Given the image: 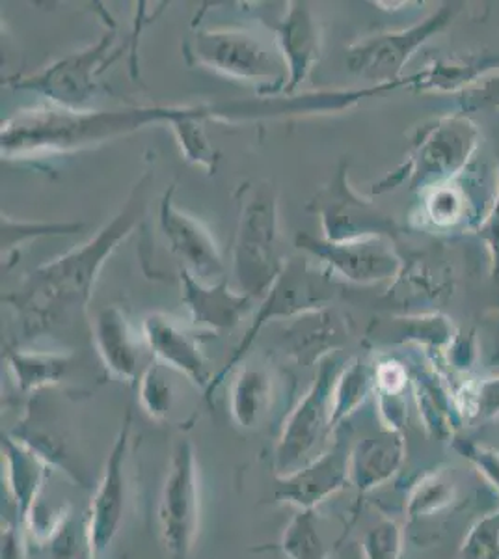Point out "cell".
<instances>
[{
  "label": "cell",
  "mask_w": 499,
  "mask_h": 559,
  "mask_svg": "<svg viewBox=\"0 0 499 559\" xmlns=\"http://www.w3.org/2000/svg\"><path fill=\"white\" fill-rule=\"evenodd\" d=\"M406 459L403 432L382 429L377 435L360 439L351 445V485L358 496L388 484L397 474Z\"/></svg>",
  "instance_id": "cell-8"
},
{
  "label": "cell",
  "mask_w": 499,
  "mask_h": 559,
  "mask_svg": "<svg viewBox=\"0 0 499 559\" xmlns=\"http://www.w3.org/2000/svg\"><path fill=\"white\" fill-rule=\"evenodd\" d=\"M12 437L44 459L51 471L68 477L71 484L81 487L92 484L86 455L81 452L79 440L70 427H63L60 419L31 411Z\"/></svg>",
  "instance_id": "cell-7"
},
{
  "label": "cell",
  "mask_w": 499,
  "mask_h": 559,
  "mask_svg": "<svg viewBox=\"0 0 499 559\" xmlns=\"http://www.w3.org/2000/svg\"><path fill=\"white\" fill-rule=\"evenodd\" d=\"M280 502L297 509H317L351 485V445L335 442L289 476L276 477Z\"/></svg>",
  "instance_id": "cell-5"
},
{
  "label": "cell",
  "mask_w": 499,
  "mask_h": 559,
  "mask_svg": "<svg viewBox=\"0 0 499 559\" xmlns=\"http://www.w3.org/2000/svg\"><path fill=\"white\" fill-rule=\"evenodd\" d=\"M335 368L323 366L310 392L304 395L298 407L285 421L278 444L274 450L276 477H285L300 471L304 464L323 453L321 450L332 426V395H334Z\"/></svg>",
  "instance_id": "cell-2"
},
{
  "label": "cell",
  "mask_w": 499,
  "mask_h": 559,
  "mask_svg": "<svg viewBox=\"0 0 499 559\" xmlns=\"http://www.w3.org/2000/svg\"><path fill=\"white\" fill-rule=\"evenodd\" d=\"M369 384H371V377L361 362L354 364L353 368H348L342 377H337L334 395H332L334 429L342 426L343 419L348 418L366 401Z\"/></svg>",
  "instance_id": "cell-20"
},
{
  "label": "cell",
  "mask_w": 499,
  "mask_h": 559,
  "mask_svg": "<svg viewBox=\"0 0 499 559\" xmlns=\"http://www.w3.org/2000/svg\"><path fill=\"white\" fill-rule=\"evenodd\" d=\"M0 559H31L25 527L17 522H4L0 534Z\"/></svg>",
  "instance_id": "cell-30"
},
{
  "label": "cell",
  "mask_w": 499,
  "mask_h": 559,
  "mask_svg": "<svg viewBox=\"0 0 499 559\" xmlns=\"http://www.w3.org/2000/svg\"><path fill=\"white\" fill-rule=\"evenodd\" d=\"M202 55L211 64L221 66V70L229 71L235 75L261 76L274 73V64L266 57V52L261 51L260 45L252 44L248 39L213 36L205 39Z\"/></svg>",
  "instance_id": "cell-12"
},
{
  "label": "cell",
  "mask_w": 499,
  "mask_h": 559,
  "mask_svg": "<svg viewBox=\"0 0 499 559\" xmlns=\"http://www.w3.org/2000/svg\"><path fill=\"white\" fill-rule=\"evenodd\" d=\"M200 466L194 445L183 439L171 450L168 474L157 503L158 535L171 559H190L200 537Z\"/></svg>",
  "instance_id": "cell-1"
},
{
  "label": "cell",
  "mask_w": 499,
  "mask_h": 559,
  "mask_svg": "<svg viewBox=\"0 0 499 559\" xmlns=\"http://www.w3.org/2000/svg\"><path fill=\"white\" fill-rule=\"evenodd\" d=\"M477 234H479L480 241L487 245L488 255H490V273L499 286V189L494 197L490 210L485 213L483 221L477 226Z\"/></svg>",
  "instance_id": "cell-28"
},
{
  "label": "cell",
  "mask_w": 499,
  "mask_h": 559,
  "mask_svg": "<svg viewBox=\"0 0 499 559\" xmlns=\"http://www.w3.org/2000/svg\"><path fill=\"white\" fill-rule=\"evenodd\" d=\"M468 200V192L462 189L459 178L435 185L430 187L425 200V215L435 228H456L461 224H466V216H470Z\"/></svg>",
  "instance_id": "cell-17"
},
{
  "label": "cell",
  "mask_w": 499,
  "mask_h": 559,
  "mask_svg": "<svg viewBox=\"0 0 499 559\" xmlns=\"http://www.w3.org/2000/svg\"><path fill=\"white\" fill-rule=\"evenodd\" d=\"M165 221L166 229H168L166 234L171 237V241L181 254L187 255L194 263L200 261V265L218 267V260L215 258L213 248L209 247L205 237L200 234V229H197L194 224H190L181 216H170V218L165 216Z\"/></svg>",
  "instance_id": "cell-24"
},
{
  "label": "cell",
  "mask_w": 499,
  "mask_h": 559,
  "mask_svg": "<svg viewBox=\"0 0 499 559\" xmlns=\"http://www.w3.org/2000/svg\"><path fill=\"white\" fill-rule=\"evenodd\" d=\"M459 559H499V508L470 527L459 548Z\"/></svg>",
  "instance_id": "cell-23"
},
{
  "label": "cell",
  "mask_w": 499,
  "mask_h": 559,
  "mask_svg": "<svg viewBox=\"0 0 499 559\" xmlns=\"http://www.w3.org/2000/svg\"><path fill=\"white\" fill-rule=\"evenodd\" d=\"M131 432L133 419L127 413L115 445L108 453L102 477L95 485L94 498L90 503V530L94 535L95 547L103 558L112 547L126 521L127 500H129V453H131Z\"/></svg>",
  "instance_id": "cell-3"
},
{
  "label": "cell",
  "mask_w": 499,
  "mask_h": 559,
  "mask_svg": "<svg viewBox=\"0 0 499 559\" xmlns=\"http://www.w3.org/2000/svg\"><path fill=\"white\" fill-rule=\"evenodd\" d=\"M453 450L464 461H468L490 487L499 492V452L490 445L479 444L474 440L455 439Z\"/></svg>",
  "instance_id": "cell-26"
},
{
  "label": "cell",
  "mask_w": 499,
  "mask_h": 559,
  "mask_svg": "<svg viewBox=\"0 0 499 559\" xmlns=\"http://www.w3.org/2000/svg\"><path fill=\"white\" fill-rule=\"evenodd\" d=\"M451 17H453L451 7H443L442 10L427 17L424 23L412 26L408 31L385 34L366 41L353 51V58H351L353 70L375 79H384L385 84L399 83V71L403 70V66L408 62L412 52L416 51L417 47H421L430 36L443 31Z\"/></svg>",
  "instance_id": "cell-6"
},
{
  "label": "cell",
  "mask_w": 499,
  "mask_h": 559,
  "mask_svg": "<svg viewBox=\"0 0 499 559\" xmlns=\"http://www.w3.org/2000/svg\"><path fill=\"white\" fill-rule=\"evenodd\" d=\"M462 110H496L499 108V70L480 79L472 88L459 94Z\"/></svg>",
  "instance_id": "cell-27"
},
{
  "label": "cell",
  "mask_w": 499,
  "mask_h": 559,
  "mask_svg": "<svg viewBox=\"0 0 499 559\" xmlns=\"http://www.w3.org/2000/svg\"><path fill=\"white\" fill-rule=\"evenodd\" d=\"M272 401L271 377L263 369L240 371L231 388V414L242 429H256L269 414Z\"/></svg>",
  "instance_id": "cell-13"
},
{
  "label": "cell",
  "mask_w": 499,
  "mask_h": 559,
  "mask_svg": "<svg viewBox=\"0 0 499 559\" xmlns=\"http://www.w3.org/2000/svg\"><path fill=\"white\" fill-rule=\"evenodd\" d=\"M99 349L107 368L120 379L133 381L139 369V353L134 349L126 326L120 321L99 323Z\"/></svg>",
  "instance_id": "cell-18"
},
{
  "label": "cell",
  "mask_w": 499,
  "mask_h": 559,
  "mask_svg": "<svg viewBox=\"0 0 499 559\" xmlns=\"http://www.w3.org/2000/svg\"><path fill=\"white\" fill-rule=\"evenodd\" d=\"M280 550L287 559H330L316 509H298L297 515L285 526Z\"/></svg>",
  "instance_id": "cell-15"
},
{
  "label": "cell",
  "mask_w": 499,
  "mask_h": 559,
  "mask_svg": "<svg viewBox=\"0 0 499 559\" xmlns=\"http://www.w3.org/2000/svg\"><path fill=\"white\" fill-rule=\"evenodd\" d=\"M496 66H499L498 60H488L487 57L451 58L448 62H435V66L427 68L424 73L412 76V83L432 92L462 94L464 90L479 83L480 79L494 73Z\"/></svg>",
  "instance_id": "cell-10"
},
{
  "label": "cell",
  "mask_w": 499,
  "mask_h": 559,
  "mask_svg": "<svg viewBox=\"0 0 499 559\" xmlns=\"http://www.w3.org/2000/svg\"><path fill=\"white\" fill-rule=\"evenodd\" d=\"M477 146L479 131L466 116L442 118L417 144V174L430 187L461 178Z\"/></svg>",
  "instance_id": "cell-4"
},
{
  "label": "cell",
  "mask_w": 499,
  "mask_h": 559,
  "mask_svg": "<svg viewBox=\"0 0 499 559\" xmlns=\"http://www.w3.org/2000/svg\"><path fill=\"white\" fill-rule=\"evenodd\" d=\"M150 342L157 353L158 358H163L171 368L183 371L185 376L190 377L198 384H209L207 364L203 360L202 353L197 344L179 332L174 331L165 324H150Z\"/></svg>",
  "instance_id": "cell-14"
},
{
  "label": "cell",
  "mask_w": 499,
  "mask_h": 559,
  "mask_svg": "<svg viewBox=\"0 0 499 559\" xmlns=\"http://www.w3.org/2000/svg\"><path fill=\"white\" fill-rule=\"evenodd\" d=\"M49 559H102L90 530L88 513H71L47 543Z\"/></svg>",
  "instance_id": "cell-19"
},
{
  "label": "cell",
  "mask_w": 499,
  "mask_h": 559,
  "mask_svg": "<svg viewBox=\"0 0 499 559\" xmlns=\"http://www.w3.org/2000/svg\"><path fill=\"white\" fill-rule=\"evenodd\" d=\"M453 400L466 426H480L499 418V376L462 382Z\"/></svg>",
  "instance_id": "cell-16"
},
{
  "label": "cell",
  "mask_w": 499,
  "mask_h": 559,
  "mask_svg": "<svg viewBox=\"0 0 499 559\" xmlns=\"http://www.w3.org/2000/svg\"><path fill=\"white\" fill-rule=\"evenodd\" d=\"M456 496L459 487L449 468L438 466L435 471L425 472L406 496V519L408 522H419L442 515L456 502Z\"/></svg>",
  "instance_id": "cell-11"
},
{
  "label": "cell",
  "mask_w": 499,
  "mask_h": 559,
  "mask_svg": "<svg viewBox=\"0 0 499 559\" xmlns=\"http://www.w3.org/2000/svg\"><path fill=\"white\" fill-rule=\"evenodd\" d=\"M10 368L21 390H38L63 376L66 360L57 356L15 355L10 360Z\"/></svg>",
  "instance_id": "cell-21"
},
{
  "label": "cell",
  "mask_w": 499,
  "mask_h": 559,
  "mask_svg": "<svg viewBox=\"0 0 499 559\" xmlns=\"http://www.w3.org/2000/svg\"><path fill=\"white\" fill-rule=\"evenodd\" d=\"M405 550V532L395 519L380 516L361 537V558L401 559Z\"/></svg>",
  "instance_id": "cell-22"
},
{
  "label": "cell",
  "mask_w": 499,
  "mask_h": 559,
  "mask_svg": "<svg viewBox=\"0 0 499 559\" xmlns=\"http://www.w3.org/2000/svg\"><path fill=\"white\" fill-rule=\"evenodd\" d=\"M2 468L10 502L17 513V524L23 526L26 515L41 500L47 477L52 471L44 459L13 439L12 435L2 437Z\"/></svg>",
  "instance_id": "cell-9"
},
{
  "label": "cell",
  "mask_w": 499,
  "mask_h": 559,
  "mask_svg": "<svg viewBox=\"0 0 499 559\" xmlns=\"http://www.w3.org/2000/svg\"><path fill=\"white\" fill-rule=\"evenodd\" d=\"M375 382H377V390L382 397H399L405 392L408 376L401 364L390 360V362L380 364L379 368L375 369Z\"/></svg>",
  "instance_id": "cell-29"
},
{
  "label": "cell",
  "mask_w": 499,
  "mask_h": 559,
  "mask_svg": "<svg viewBox=\"0 0 499 559\" xmlns=\"http://www.w3.org/2000/svg\"><path fill=\"white\" fill-rule=\"evenodd\" d=\"M140 403L153 419L168 418L171 413V403H174V394H171L170 382L166 381L165 376L158 371V368H150L142 376L140 381Z\"/></svg>",
  "instance_id": "cell-25"
}]
</instances>
